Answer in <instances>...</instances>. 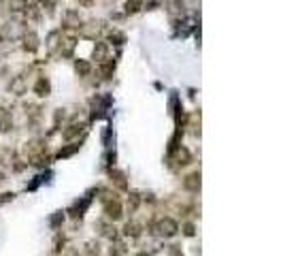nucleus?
<instances>
[{
    "label": "nucleus",
    "instance_id": "obj_27",
    "mask_svg": "<svg viewBox=\"0 0 283 256\" xmlns=\"http://www.w3.org/2000/svg\"><path fill=\"white\" fill-rule=\"evenodd\" d=\"M143 9V0H126V13L128 15H134Z\"/></svg>",
    "mask_w": 283,
    "mask_h": 256
},
{
    "label": "nucleus",
    "instance_id": "obj_34",
    "mask_svg": "<svg viewBox=\"0 0 283 256\" xmlns=\"http://www.w3.org/2000/svg\"><path fill=\"white\" fill-rule=\"evenodd\" d=\"M168 256H183V252H181V246H170L168 248Z\"/></svg>",
    "mask_w": 283,
    "mask_h": 256
},
{
    "label": "nucleus",
    "instance_id": "obj_12",
    "mask_svg": "<svg viewBox=\"0 0 283 256\" xmlns=\"http://www.w3.org/2000/svg\"><path fill=\"white\" fill-rule=\"evenodd\" d=\"M83 130H85V124H83V122H73V124H68V126L62 130V139H66V141H73V139H77Z\"/></svg>",
    "mask_w": 283,
    "mask_h": 256
},
{
    "label": "nucleus",
    "instance_id": "obj_11",
    "mask_svg": "<svg viewBox=\"0 0 283 256\" xmlns=\"http://www.w3.org/2000/svg\"><path fill=\"white\" fill-rule=\"evenodd\" d=\"M73 49H75V37L62 32L60 45H58V54H60L62 58H70V56H73Z\"/></svg>",
    "mask_w": 283,
    "mask_h": 256
},
{
    "label": "nucleus",
    "instance_id": "obj_15",
    "mask_svg": "<svg viewBox=\"0 0 283 256\" xmlns=\"http://www.w3.org/2000/svg\"><path fill=\"white\" fill-rule=\"evenodd\" d=\"M13 130V115H11L9 109H4V107H0V132H11Z\"/></svg>",
    "mask_w": 283,
    "mask_h": 256
},
{
    "label": "nucleus",
    "instance_id": "obj_26",
    "mask_svg": "<svg viewBox=\"0 0 283 256\" xmlns=\"http://www.w3.org/2000/svg\"><path fill=\"white\" fill-rule=\"evenodd\" d=\"M79 148H81V143H70L68 148H62L60 152L56 154V158H68V156H73V154H75Z\"/></svg>",
    "mask_w": 283,
    "mask_h": 256
},
{
    "label": "nucleus",
    "instance_id": "obj_2",
    "mask_svg": "<svg viewBox=\"0 0 283 256\" xmlns=\"http://www.w3.org/2000/svg\"><path fill=\"white\" fill-rule=\"evenodd\" d=\"M149 233H156V235L170 239V237H175L179 233V224H177V220L164 216L160 220H156V222H149Z\"/></svg>",
    "mask_w": 283,
    "mask_h": 256
},
{
    "label": "nucleus",
    "instance_id": "obj_18",
    "mask_svg": "<svg viewBox=\"0 0 283 256\" xmlns=\"http://www.w3.org/2000/svg\"><path fill=\"white\" fill-rule=\"evenodd\" d=\"M98 71H100V77H102L104 81H109L111 77H113V71H115V60L107 58V60L98 62Z\"/></svg>",
    "mask_w": 283,
    "mask_h": 256
},
{
    "label": "nucleus",
    "instance_id": "obj_36",
    "mask_svg": "<svg viewBox=\"0 0 283 256\" xmlns=\"http://www.w3.org/2000/svg\"><path fill=\"white\" fill-rule=\"evenodd\" d=\"M134 256H153V254H151V252H145V250H143V252H137Z\"/></svg>",
    "mask_w": 283,
    "mask_h": 256
},
{
    "label": "nucleus",
    "instance_id": "obj_37",
    "mask_svg": "<svg viewBox=\"0 0 283 256\" xmlns=\"http://www.w3.org/2000/svg\"><path fill=\"white\" fill-rule=\"evenodd\" d=\"M4 182H7V177H4V173H0V186H2Z\"/></svg>",
    "mask_w": 283,
    "mask_h": 256
},
{
    "label": "nucleus",
    "instance_id": "obj_16",
    "mask_svg": "<svg viewBox=\"0 0 283 256\" xmlns=\"http://www.w3.org/2000/svg\"><path fill=\"white\" fill-rule=\"evenodd\" d=\"M9 90L13 92L15 96H21V94H26V90H28V84H26V75H17V77L11 81L9 84Z\"/></svg>",
    "mask_w": 283,
    "mask_h": 256
},
{
    "label": "nucleus",
    "instance_id": "obj_25",
    "mask_svg": "<svg viewBox=\"0 0 283 256\" xmlns=\"http://www.w3.org/2000/svg\"><path fill=\"white\" fill-rule=\"evenodd\" d=\"M83 256H102V248H100V243H98V241H90V243H85Z\"/></svg>",
    "mask_w": 283,
    "mask_h": 256
},
{
    "label": "nucleus",
    "instance_id": "obj_7",
    "mask_svg": "<svg viewBox=\"0 0 283 256\" xmlns=\"http://www.w3.org/2000/svg\"><path fill=\"white\" fill-rule=\"evenodd\" d=\"M90 105H92V120H96V118H100V115H102L109 109L111 96L109 94H96L90 101Z\"/></svg>",
    "mask_w": 283,
    "mask_h": 256
},
{
    "label": "nucleus",
    "instance_id": "obj_31",
    "mask_svg": "<svg viewBox=\"0 0 283 256\" xmlns=\"http://www.w3.org/2000/svg\"><path fill=\"white\" fill-rule=\"evenodd\" d=\"M39 4L43 9H47V13L54 15V9H56V0H39Z\"/></svg>",
    "mask_w": 283,
    "mask_h": 256
},
{
    "label": "nucleus",
    "instance_id": "obj_5",
    "mask_svg": "<svg viewBox=\"0 0 283 256\" xmlns=\"http://www.w3.org/2000/svg\"><path fill=\"white\" fill-rule=\"evenodd\" d=\"M79 28H81V34H83L85 39H94V41H96L100 34L107 30V24H104L102 20H90V21H85V24H81Z\"/></svg>",
    "mask_w": 283,
    "mask_h": 256
},
{
    "label": "nucleus",
    "instance_id": "obj_9",
    "mask_svg": "<svg viewBox=\"0 0 283 256\" xmlns=\"http://www.w3.org/2000/svg\"><path fill=\"white\" fill-rule=\"evenodd\" d=\"M62 26H64V30H77V28L81 26V15H79V11H75V9H66V11H64V15H62Z\"/></svg>",
    "mask_w": 283,
    "mask_h": 256
},
{
    "label": "nucleus",
    "instance_id": "obj_29",
    "mask_svg": "<svg viewBox=\"0 0 283 256\" xmlns=\"http://www.w3.org/2000/svg\"><path fill=\"white\" fill-rule=\"evenodd\" d=\"M62 224H64V212H56L54 216L49 218V226H51L54 231H58Z\"/></svg>",
    "mask_w": 283,
    "mask_h": 256
},
{
    "label": "nucleus",
    "instance_id": "obj_23",
    "mask_svg": "<svg viewBox=\"0 0 283 256\" xmlns=\"http://www.w3.org/2000/svg\"><path fill=\"white\" fill-rule=\"evenodd\" d=\"M75 71L79 77H87L92 73V64L87 60H75Z\"/></svg>",
    "mask_w": 283,
    "mask_h": 256
},
{
    "label": "nucleus",
    "instance_id": "obj_14",
    "mask_svg": "<svg viewBox=\"0 0 283 256\" xmlns=\"http://www.w3.org/2000/svg\"><path fill=\"white\" fill-rule=\"evenodd\" d=\"M183 188L187 192H192V194H198L200 192V171H194L183 179Z\"/></svg>",
    "mask_w": 283,
    "mask_h": 256
},
{
    "label": "nucleus",
    "instance_id": "obj_28",
    "mask_svg": "<svg viewBox=\"0 0 283 256\" xmlns=\"http://www.w3.org/2000/svg\"><path fill=\"white\" fill-rule=\"evenodd\" d=\"M109 41H111V43H115V45H123V43H126V34L113 28V30H109Z\"/></svg>",
    "mask_w": 283,
    "mask_h": 256
},
{
    "label": "nucleus",
    "instance_id": "obj_32",
    "mask_svg": "<svg viewBox=\"0 0 283 256\" xmlns=\"http://www.w3.org/2000/svg\"><path fill=\"white\" fill-rule=\"evenodd\" d=\"M183 235L185 237H194V235H196V226H194V222H185L183 224Z\"/></svg>",
    "mask_w": 283,
    "mask_h": 256
},
{
    "label": "nucleus",
    "instance_id": "obj_4",
    "mask_svg": "<svg viewBox=\"0 0 283 256\" xmlns=\"http://www.w3.org/2000/svg\"><path fill=\"white\" fill-rule=\"evenodd\" d=\"M168 162H173V169H183V167H190L194 158H192V152L185 148V145H179V148H175L173 152L168 154Z\"/></svg>",
    "mask_w": 283,
    "mask_h": 256
},
{
    "label": "nucleus",
    "instance_id": "obj_30",
    "mask_svg": "<svg viewBox=\"0 0 283 256\" xmlns=\"http://www.w3.org/2000/svg\"><path fill=\"white\" fill-rule=\"evenodd\" d=\"M166 7L170 13H181L183 11V2L181 0H166Z\"/></svg>",
    "mask_w": 283,
    "mask_h": 256
},
{
    "label": "nucleus",
    "instance_id": "obj_33",
    "mask_svg": "<svg viewBox=\"0 0 283 256\" xmlns=\"http://www.w3.org/2000/svg\"><path fill=\"white\" fill-rule=\"evenodd\" d=\"M126 254V250H123V246H113L109 250V254L107 256H123Z\"/></svg>",
    "mask_w": 283,
    "mask_h": 256
},
{
    "label": "nucleus",
    "instance_id": "obj_21",
    "mask_svg": "<svg viewBox=\"0 0 283 256\" xmlns=\"http://www.w3.org/2000/svg\"><path fill=\"white\" fill-rule=\"evenodd\" d=\"M141 203H143V196H141L139 192H130V194H128V203H126L128 212L134 213V212H137V209L141 207Z\"/></svg>",
    "mask_w": 283,
    "mask_h": 256
},
{
    "label": "nucleus",
    "instance_id": "obj_35",
    "mask_svg": "<svg viewBox=\"0 0 283 256\" xmlns=\"http://www.w3.org/2000/svg\"><path fill=\"white\" fill-rule=\"evenodd\" d=\"M64 256H83L79 252V248H68L66 252H64Z\"/></svg>",
    "mask_w": 283,
    "mask_h": 256
},
{
    "label": "nucleus",
    "instance_id": "obj_20",
    "mask_svg": "<svg viewBox=\"0 0 283 256\" xmlns=\"http://www.w3.org/2000/svg\"><path fill=\"white\" fill-rule=\"evenodd\" d=\"M143 235V226L139 222H126L123 226V237H130V239H139Z\"/></svg>",
    "mask_w": 283,
    "mask_h": 256
},
{
    "label": "nucleus",
    "instance_id": "obj_13",
    "mask_svg": "<svg viewBox=\"0 0 283 256\" xmlns=\"http://www.w3.org/2000/svg\"><path fill=\"white\" fill-rule=\"evenodd\" d=\"M109 177H111V184H115L117 190H128V179H126V173L123 171H120V169H111Z\"/></svg>",
    "mask_w": 283,
    "mask_h": 256
},
{
    "label": "nucleus",
    "instance_id": "obj_8",
    "mask_svg": "<svg viewBox=\"0 0 283 256\" xmlns=\"http://www.w3.org/2000/svg\"><path fill=\"white\" fill-rule=\"evenodd\" d=\"M21 47L23 51H28V54H34V51H39L40 47V41H39V34L34 32V30H26L21 34Z\"/></svg>",
    "mask_w": 283,
    "mask_h": 256
},
{
    "label": "nucleus",
    "instance_id": "obj_10",
    "mask_svg": "<svg viewBox=\"0 0 283 256\" xmlns=\"http://www.w3.org/2000/svg\"><path fill=\"white\" fill-rule=\"evenodd\" d=\"M32 92L39 98H47V96H49L51 94V81H49V77H45V75H39L37 81H34Z\"/></svg>",
    "mask_w": 283,
    "mask_h": 256
},
{
    "label": "nucleus",
    "instance_id": "obj_22",
    "mask_svg": "<svg viewBox=\"0 0 283 256\" xmlns=\"http://www.w3.org/2000/svg\"><path fill=\"white\" fill-rule=\"evenodd\" d=\"M28 0H9V11L13 15H20V13H26V9H28Z\"/></svg>",
    "mask_w": 283,
    "mask_h": 256
},
{
    "label": "nucleus",
    "instance_id": "obj_1",
    "mask_svg": "<svg viewBox=\"0 0 283 256\" xmlns=\"http://www.w3.org/2000/svg\"><path fill=\"white\" fill-rule=\"evenodd\" d=\"M23 156H26V165L32 167H45L49 162V154H47V141L45 139H30L23 145Z\"/></svg>",
    "mask_w": 283,
    "mask_h": 256
},
{
    "label": "nucleus",
    "instance_id": "obj_19",
    "mask_svg": "<svg viewBox=\"0 0 283 256\" xmlns=\"http://www.w3.org/2000/svg\"><path fill=\"white\" fill-rule=\"evenodd\" d=\"M94 229H98V233L102 237H109V239H115L117 237V233H115V229H113V224L109 222H104V220H98V222H94Z\"/></svg>",
    "mask_w": 283,
    "mask_h": 256
},
{
    "label": "nucleus",
    "instance_id": "obj_17",
    "mask_svg": "<svg viewBox=\"0 0 283 256\" xmlns=\"http://www.w3.org/2000/svg\"><path fill=\"white\" fill-rule=\"evenodd\" d=\"M109 58V43H102V41H96L94 45V51H92V60L96 62H102Z\"/></svg>",
    "mask_w": 283,
    "mask_h": 256
},
{
    "label": "nucleus",
    "instance_id": "obj_6",
    "mask_svg": "<svg viewBox=\"0 0 283 256\" xmlns=\"http://www.w3.org/2000/svg\"><path fill=\"white\" fill-rule=\"evenodd\" d=\"M90 205H92V196H81V199H77L73 205L68 207V216L73 220H81L85 216V212Z\"/></svg>",
    "mask_w": 283,
    "mask_h": 256
},
{
    "label": "nucleus",
    "instance_id": "obj_38",
    "mask_svg": "<svg viewBox=\"0 0 283 256\" xmlns=\"http://www.w3.org/2000/svg\"><path fill=\"white\" fill-rule=\"evenodd\" d=\"M2 39H4V34H2V26H0V43H2Z\"/></svg>",
    "mask_w": 283,
    "mask_h": 256
},
{
    "label": "nucleus",
    "instance_id": "obj_24",
    "mask_svg": "<svg viewBox=\"0 0 283 256\" xmlns=\"http://www.w3.org/2000/svg\"><path fill=\"white\" fill-rule=\"evenodd\" d=\"M60 37H62V30H54L49 34V39H47V47H49L51 54H56L58 51V45H60Z\"/></svg>",
    "mask_w": 283,
    "mask_h": 256
},
{
    "label": "nucleus",
    "instance_id": "obj_3",
    "mask_svg": "<svg viewBox=\"0 0 283 256\" xmlns=\"http://www.w3.org/2000/svg\"><path fill=\"white\" fill-rule=\"evenodd\" d=\"M102 209H104V218L109 220V222H117V220H121L123 218V207H121V203L120 199H115V194L111 196V194H104L102 196Z\"/></svg>",
    "mask_w": 283,
    "mask_h": 256
}]
</instances>
